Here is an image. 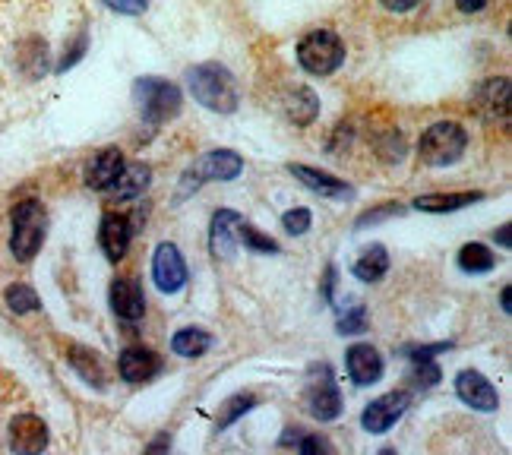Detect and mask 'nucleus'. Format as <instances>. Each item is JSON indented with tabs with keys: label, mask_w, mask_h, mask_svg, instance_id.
<instances>
[{
	"label": "nucleus",
	"mask_w": 512,
	"mask_h": 455,
	"mask_svg": "<svg viewBox=\"0 0 512 455\" xmlns=\"http://www.w3.org/2000/svg\"><path fill=\"white\" fill-rule=\"evenodd\" d=\"M187 86H190V95L200 102L206 111H215V114H234L241 105V89H238V79L234 73L225 67V64H215V61H206V64H196L187 70Z\"/></svg>",
	"instance_id": "nucleus-1"
},
{
	"label": "nucleus",
	"mask_w": 512,
	"mask_h": 455,
	"mask_svg": "<svg viewBox=\"0 0 512 455\" xmlns=\"http://www.w3.org/2000/svg\"><path fill=\"white\" fill-rule=\"evenodd\" d=\"M133 102H136V111H140V117L146 124L159 127V124H168V121H174L177 114H181L184 95L171 83V79L140 76L133 83Z\"/></svg>",
	"instance_id": "nucleus-2"
},
{
	"label": "nucleus",
	"mask_w": 512,
	"mask_h": 455,
	"mask_svg": "<svg viewBox=\"0 0 512 455\" xmlns=\"http://www.w3.org/2000/svg\"><path fill=\"white\" fill-rule=\"evenodd\" d=\"M10 253L16 256L19 263H29L32 256L42 250L45 234H48V215L45 206L38 200H23L16 203L10 212Z\"/></svg>",
	"instance_id": "nucleus-3"
},
{
	"label": "nucleus",
	"mask_w": 512,
	"mask_h": 455,
	"mask_svg": "<svg viewBox=\"0 0 512 455\" xmlns=\"http://www.w3.org/2000/svg\"><path fill=\"white\" fill-rule=\"evenodd\" d=\"M468 149V130L456 121H437L421 133L418 155L430 168H449L456 165Z\"/></svg>",
	"instance_id": "nucleus-4"
},
{
	"label": "nucleus",
	"mask_w": 512,
	"mask_h": 455,
	"mask_svg": "<svg viewBox=\"0 0 512 455\" xmlns=\"http://www.w3.org/2000/svg\"><path fill=\"white\" fill-rule=\"evenodd\" d=\"M244 171V158L231 149H212L206 155H200L196 162L184 171L181 177V190H177V200L196 193L200 187L212 184V181H234Z\"/></svg>",
	"instance_id": "nucleus-5"
},
{
	"label": "nucleus",
	"mask_w": 512,
	"mask_h": 455,
	"mask_svg": "<svg viewBox=\"0 0 512 455\" xmlns=\"http://www.w3.org/2000/svg\"><path fill=\"white\" fill-rule=\"evenodd\" d=\"M298 64L313 76H332L345 64V42L332 29H313L298 42Z\"/></svg>",
	"instance_id": "nucleus-6"
},
{
	"label": "nucleus",
	"mask_w": 512,
	"mask_h": 455,
	"mask_svg": "<svg viewBox=\"0 0 512 455\" xmlns=\"http://www.w3.org/2000/svg\"><path fill=\"white\" fill-rule=\"evenodd\" d=\"M304 408H307L310 418H317L320 424L336 421L342 414V392H339L336 380H332L329 364L313 367L310 383L304 389Z\"/></svg>",
	"instance_id": "nucleus-7"
},
{
	"label": "nucleus",
	"mask_w": 512,
	"mask_h": 455,
	"mask_svg": "<svg viewBox=\"0 0 512 455\" xmlns=\"http://www.w3.org/2000/svg\"><path fill=\"white\" fill-rule=\"evenodd\" d=\"M152 279H155V288H159L162 294H177L184 291L187 282H190V272H187V263L181 250H177L174 244H159L152 253Z\"/></svg>",
	"instance_id": "nucleus-8"
},
{
	"label": "nucleus",
	"mask_w": 512,
	"mask_h": 455,
	"mask_svg": "<svg viewBox=\"0 0 512 455\" xmlns=\"http://www.w3.org/2000/svg\"><path fill=\"white\" fill-rule=\"evenodd\" d=\"M471 108L484 117L487 124H509V79L506 76H490L487 83L475 89Z\"/></svg>",
	"instance_id": "nucleus-9"
},
{
	"label": "nucleus",
	"mask_w": 512,
	"mask_h": 455,
	"mask_svg": "<svg viewBox=\"0 0 512 455\" xmlns=\"http://www.w3.org/2000/svg\"><path fill=\"white\" fill-rule=\"evenodd\" d=\"M411 405V395L408 392H386L380 399H373L364 414H361V427L367 433H386L396 421H402V414Z\"/></svg>",
	"instance_id": "nucleus-10"
},
{
	"label": "nucleus",
	"mask_w": 512,
	"mask_h": 455,
	"mask_svg": "<svg viewBox=\"0 0 512 455\" xmlns=\"http://www.w3.org/2000/svg\"><path fill=\"white\" fill-rule=\"evenodd\" d=\"M133 241V222L130 215L121 212H105L102 215V225H98V247L108 256L111 263H121Z\"/></svg>",
	"instance_id": "nucleus-11"
},
{
	"label": "nucleus",
	"mask_w": 512,
	"mask_h": 455,
	"mask_svg": "<svg viewBox=\"0 0 512 455\" xmlns=\"http://www.w3.org/2000/svg\"><path fill=\"white\" fill-rule=\"evenodd\" d=\"M13 455H42L48 449V424L35 414H16L10 421Z\"/></svg>",
	"instance_id": "nucleus-12"
},
{
	"label": "nucleus",
	"mask_w": 512,
	"mask_h": 455,
	"mask_svg": "<svg viewBox=\"0 0 512 455\" xmlns=\"http://www.w3.org/2000/svg\"><path fill=\"white\" fill-rule=\"evenodd\" d=\"M456 395L475 411H497L500 408V392L478 370H462L459 373V377H456Z\"/></svg>",
	"instance_id": "nucleus-13"
},
{
	"label": "nucleus",
	"mask_w": 512,
	"mask_h": 455,
	"mask_svg": "<svg viewBox=\"0 0 512 455\" xmlns=\"http://www.w3.org/2000/svg\"><path fill=\"white\" fill-rule=\"evenodd\" d=\"M244 222V215L234 209H219L212 215V228H209V250L215 260H231L238 253V228Z\"/></svg>",
	"instance_id": "nucleus-14"
},
{
	"label": "nucleus",
	"mask_w": 512,
	"mask_h": 455,
	"mask_svg": "<svg viewBox=\"0 0 512 455\" xmlns=\"http://www.w3.org/2000/svg\"><path fill=\"white\" fill-rule=\"evenodd\" d=\"M345 367H348V377L358 386H373L383 377V354L367 342L351 345L345 351Z\"/></svg>",
	"instance_id": "nucleus-15"
},
{
	"label": "nucleus",
	"mask_w": 512,
	"mask_h": 455,
	"mask_svg": "<svg viewBox=\"0 0 512 455\" xmlns=\"http://www.w3.org/2000/svg\"><path fill=\"white\" fill-rule=\"evenodd\" d=\"M111 310L121 316L124 323H136L143 320L146 313V294L143 285L133 279V275H124L111 285Z\"/></svg>",
	"instance_id": "nucleus-16"
},
{
	"label": "nucleus",
	"mask_w": 512,
	"mask_h": 455,
	"mask_svg": "<svg viewBox=\"0 0 512 455\" xmlns=\"http://www.w3.org/2000/svg\"><path fill=\"white\" fill-rule=\"evenodd\" d=\"M288 171H291L294 177H298V181H301L307 190L326 196V200H351V196H354V187L345 184L342 177H332L329 171L310 168V165H294V162L288 165Z\"/></svg>",
	"instance_id": "nucleus-17"
},
{
	"label": "nucleus",
	"mask_w": 512,
	"mask_h": 455,
	"mask_svg": "<svg viewBox=\"0 0 512 455\" xmlns=\"http://www.w3.org/2000/svg\"><path fill=\"white\" fill-rule=\"evenodd\" d=\"M124 165L127 162H124V152L121 149H102V152H95L92 162L86 165V187H92L98 193H108L117 184V177H121Z\"/></svg>",
	"instance_id": "nucleus-18"
},
{
	"label": "nucleus",
	"mask_w": 512,
	"mask_h": 455,
	"mask_svg": "<svg viewBox=\"0 0 512 455\" xmlns=\"http://www.w3.org/2000/svg\"><path fill=\"white\" fill-rule=\"evenodd\" d=\"M117 370L127 383H149L162 373V358L149 348H127L117 361Z\"/></svg>",
	"instance_id": "nucleus-19"
},
{
	"label": "nucleus",
	"mask_w": 512,
	"mask_h": 455,
	"mask_svg": "<svg viewBox=\"0 0 512 455\" xmlns=\"http://www.w3.org/2000/svg\"><path fill=\"white\" fill-rule=\"evenodd\" d=\"M484 200L481 190H462V193H427L415 200L418 212H430V215H443V212H456V209H468Z\"/></svg>",
	"instance_id": "nucleus-20"
},
{
	"label": "nucleus",
	"mask_w": 512,
	"mask_h": 455,
	"mask_svg": "<svg viewBox=\"0 0 512 455\" xmlns=\"http://www.w3.org/2000/svg\"><path fill=\"white\" fill-rule=\"evenodd\" d=\"M285 114L294 127H310L320 117V98L307 86H294L285 98Z\"/></svg>",
	"instance_id": "nucleus-21"
},
{
	"label": "nucleus",
	"mask_w": 512,
	"mask_h": 455,
	"mask_svg": "<svg viewBox=\"0 0 512 455\" xmlns=\"http://www.w3.org/2000/svg\"><path fill=\"white\" fill-rule=\"evenodd\" d=\"M149 181H152V168L143 162H133V165H124V171H121V177H117V184L111 187V193L121 203H127V200H136V196H143Z\"/></svg>",
	"instance_id": "nucleus-22"
},
{
	"label": "nucleus",
	"mask_w": 512,
	"mask_h": 455,
	"mask_svg": "<svg viewBox=\"0 0 512 455\" xmlns=\"http://www.w3.org/2000/svg\"><path fill=\"white\" fill-rule=\"evenodd\" d=\"M351 272H354V279H361V282H380L383 275L389 272V253H386V247L383 244L364 247L358 260H354Z\"/></svg>",
	"instance_id": "nucleus-23"
},
{
	"label": "nucleus",
	"mask_w": 512,
	"mask_h": 455,
	"mask_svg": "<svg viewBox=\"0 0 512 455\" xmlns=\"http://www.w3.org/2000/svg\"><path fill=\"white\" fill-rule=\"evenodd\" d=\"M209 348H212V335L206 329L187 326L171 335V351L181 354V358H203Z\"/></svg>",
	"instance_id": "nucleus-24"
},
{
	"label": "nucleus",
	"mask_w": 512,
	"mask_h": 455,
	"mask_svg": "<svg viewBox=\"0 0 512 455\" xmlns=\"http://www.w3.org/2000/svg\"><path fill=\"white\" fill-rule=\"evenodd\" d=\"M456 263L468 275H484V272H490V269L497 266V256L490 253L484 244H465L459 250V256H456Z\"/></svg>",
	"instance_id": "nucleus-25"
},
{
	"label": "nucleus",
	"mask_w": 512,
	"mask_h": 455,
	"mask_svg": "<svg viewBox=\"0 0 512 455\" xmlns=\"http://www.w3.org/2000/svg\"><path fill=\"white\" fill-rule=\"evenodd\" d=\"M4 304L10 307V313L16 316H26V313H35L38 307H42V301H38L35 288L23 285V282H13L4 288Z\"/></svg>",
	"instance_id": "nucleus-26"
},
{
	"label": "nucleus",
	"mask_w": 512,
	"mask_h": 455,
	"mask_svg": "<svg viewBox=\"0 0 512 455\" xmlns=\"http://www.w3.org/2000/svg\"><path fill=\"white\" fill-rule=\"evenodd\" d=\"M67 358H70L73 370L80 373L86 383H92L95 389L105 386V373H102V367H98V361L92 358V351H86V348H70Z\"/></svg>",
	"instance_id": "nucleus-27"
},
{
	"label": "nucleus",
	"mask_w": 512,
	"mask_h": 455,
	"mask_svg": "<svg viewBox=\"0 0 512 455\" xmlns=\"http://www.w3.org/2000/svg\"><path fill=\"white\" fill-rule=\"evenodd\" d=\"M253 405H256V395H253V392H238V395H231V399L222 405V411L215 414V427H219V430L231 427V424L238 421L241 414H247Z\"/></svg>",
	"instance_id": "nucleus-28"
},
{
	"label": "nucleus",
	"mask_w": 512,
	"mask_h": 455,
	"mask_svg": "<svg viewBox=\"0 0 512 455\" xmlns=\"http://www.w3.org/2000/svg\"><path fill=\"white\" fill-rule=\"evenodd\" d=\"M238 244H244V247H250L256 253H279V241H275V237L256 231L247 222H241V228H238Z\"/></svg>",
	"instance_id": "nucleus-29"
},
{
	"label": "nucleus",
	"mask_w": 512,
	"mask_h": 455,
	"mask_svg": "<svg viewBox=\"0 0 512 455\" xmlns=\"http://www.w3.org/2000/svg\"><path fill=\"white\" fill-rule=\"evenodd\" d=\"M310 225H313V215H310V209H304V206L288 209V212L282 215V228H285L288 234H294V237L307 234V231H310Z\"/></svg>",
	"instance_id": "nucleus-30"
},
{
	"label": "nucleus",
	"mask_w": 512,
	"mask_h": 455,
	"mask_svg": "<svg viewBox=\"0 0 512 455\" xmlns=\"http://www.w3.org/2000/svg\"><path fill=\"white\" fill-rule=\"evenodd\" d=\"M367 329V310L364 304H354L339 316V332L342 335H354V332H364Z\"/></svg>",
	"instance_id": "nucleus-31"
},
{
	"label": "nucleus",
	"mask_w": 512,
	"mask_h": 455,
	"mask_svg": "<svg viewBox=\"0 0 512 455\" xmlns=\"http://www.w3.org/2000/svg\"><path fill=\"white\" fill-rule=\"evenodd\" d=\"M408 380L415 386H421V389H430V386L440 383V367L433 361H415V370L408 373Z\"/></svg>",
	"instance_id": "nucleus-32"
},
{
	"label": "nucleus",
	"mask_w": 512,
	"mask_h": 455,
	"mask_svg": "<svg viewBox=\"0 0 512 455\" xmlns=\"http://www.w3.org/2000/svg\"><path fill=\"white\" fill-rule=\"evenodd\" d=\"M405 212V206H396V203H383V206H377V209H367L358 222H354V228H367V225H377V222H383V219H392V215H402Z\"/></svg>",
	"instance_id": "nucleus-33"
},
{
	"label": "nucleus",
	"mask_w": 512,
	"mask_h": 455,
	"mask_svg": "<svg viewBox=\"0 0 512 455\" xmlns=\"http://www.w3.org/2000/svg\"><path fill=\"white\" fill-rule=\"evenodd\" d=\"M298 455H332V446L320 433H307V437H298Z\"/></svg>",
	"instance_id": "nucleus-34"
},
{
	"label": "nucleus",
	"mask_w": 512,
	"mask_h": 455,
	"mask_svg": "<svg viewBox=\"0 0 512 455\" xmlns=\"http://www.w3.org/2000/svg\"><path fill=\"white\" fill-rule=\"evenodd\" d=\"M86 48H89V35L86 32H80V35H76V42L67 48L70 54H64V61L61 64H57V73H64V70H70L76 61H83V54H86Z\"/></svg>",
	"instance_id": "nucleus-35"
},
{
	"label": "nucleus",
	"mask_w": 512,
	"mask_h": 455,
	"mask_svg": "<svg viewBox=\"0 0 512 455\" xmlns=\"http://www.w3.org/2000/svg\"><path fill=\"white\" fill-rule=\"evenodd\" d=\"M452 342H437V345H415V348H405V358L408 361H433L437 351H449Z\"/></svg>",
	"instance_id": "nucleus-36"
},
{
	"label": "nucleus",
	"mask_w": 512,
	"mask_h": 455,
	"mask_svg": "<svg viewBox=\"0 0 512 455\" xmlns=\"http://www.w3.org/2000/svg\"><path fill=\"white\" fill-rule=\"evenodd\" d=\"M105 4L121 16H140V13H146L149 0H105Z\"/></svg>",
	"instance_id": "nucleus-37"
},
{
	"label": "nucleus",
	"mask_w": 512,
	"mask_h": 455,
	"mask_svg": "<svg viewBox=\"0 0 512 455\" xmlns=\"http://www.w3.org/2000/svg\"><path fill=\"white\" fill-rule=\"evenodd\" d=\"M143 455H171V437H168V433H162V437H155V440L146 446Z\"/></svg>",
	"instance_id": "nucleus-38"
},
{
	"label": "nucleus",
	"mask_w": 512,
	"mask_h": 455,
	"mask_svg": "<svg viewBox=\"0 0 512 455\" xmlns=\"http://www.w3.org/2000/svg\"><path fill=\"white\" fill-rule=\"evenodd\" d=\"M383 4V10H389V13H408V10H415L421 0H380Z\"/></svg>",
	"instance_id": "nucleus-39"
},
{
	"label": "nucleus",
	"mask_w": 512,
	"mask_h": 455,
	"mask_svg": "<svg viewBox=\"0 0 512 455\" xmlns=\"http://www.w3.org/2000/svg\"><path fill=\"white\" fill-rule=\"evenodd\" d=\"M336 282H339V269L329 266L326 269V279H323V301H332V291H336Z\"/></svg>",
	"instance_id": "nucleus-40"
},
{
	"label": "nucleus",
	"mask_w": 512,
	"mask_h": 455,
	"mask_svg": "<svg viewBox=\"0 0 512 455\" xmlns=\"http://www.w3.org/2000/svg\"><path fill=\"white\" fill-rule=\"evenodd\" d=\"M456 7H459L462 13H478V10L487 7V0H456Z\"/></svg>",
	"instance_id": "nucleus-41"
},
{
	"label": "nucleus",
	"mask_w": 512,
	"mask_h": 455,
	"mask_svg": "<svg viewBox=\"0 0 512 455\" xmlns=\"http://www.w3.org/2000/svg\"><path fill=\"white\" fill-rule=\"evenodd\" d=\"M497 244H500V247H512V234H509V225H503V228L497 231Z\"/></svg>",
	"instance_id": "nucleus-42"
},
{
	"label": "nucleus",
	"mask_w": 512,
	"mask_h": 455,
	"mask_svg": "<svg viewBox=\"0 0 512 455\" xmlns=\"http://www.w3.org/2000/svg\"><path fill=\"white\" fill-rule=\"evenodd\" d=\"M500 307H503V313L512 310V304H509V288H503V294H500Z\"/></svg>",
	"instance_id": "nucleus-43"
},
{
	"label": "nucleus",
	"mask_w": 512,
	"mask_h": 455,
	"mask_svg": "<svg viewBox=\"0 0 512 455\" xmlns=\"http://www.w3.org/2000/svg\"><path fill=\"white\" fill-rule=\"evenodd\" d=\"M380 455H399L396 449H380Z\"/></svg>",
	"instance_id": "nucleus-44"
}]
</instances>
